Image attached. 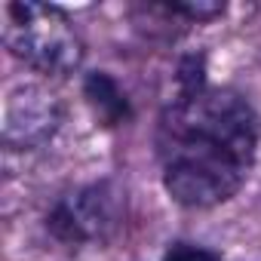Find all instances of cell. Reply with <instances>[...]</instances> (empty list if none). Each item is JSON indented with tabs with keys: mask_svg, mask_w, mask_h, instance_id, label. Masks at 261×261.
I'll return each instance as SVG.
<instances>
[{
	"mask_svg": "<svg viewBox=\"0 0 261 261\" xmlns=\"http://www.w3.org/2000/svg\"><path fill=\"white\" fill-rule=\"evenodd\" d=\"M255 145L258 126L243 95L209 86L178 95L157 133L163 185L181 206H218L243 188Z\"/></svg>",
	"mask_w": 261,
	"mask_h": 261,
	"instance_id": "1",
	"label": "cell"
},
{
	"mask_svg": "<svg viewBox=\"0 0 261 261\" xmlns=\"http://www.w3.org/2000/svg\"><path fill=\"white\" fill-rule=\"evenodd\" d=\"M7 49L40 74L65 77L83 62V40L74 22L46 4L16 0L4 10Z\"/></svg>",
	"mask_w": 261,
	"mask_h": 261,
	"instance_id": "2",
	"label": "cell"
},
{
	"mask_svg": "<svg viewBox=\"0 0 261 261\" xmlns=\"http://www.w3.org/2000/svg\"><path fill=\"white\" fill-rule=\"evenodd\" d=\"M120 218H123L120 194L108 181H101L62 197L53 206L46 227L53 230L56 240L68 246H89V243H105L120 227Z\"/></svg>",
	"mask_w": 261,
	"mask_h": 261,
	"instance_id": "3",
	"label": "cell"
},
{
	"mask_svg": "<svg viewBox=\"0 0 261 261\" xmlns=\"http://www.w3.org/2000/svg\"><path fill=\"white\" fill-rule=\"evenodd\" d=\"M62 120V108L56 95H49L40 86H19L7 101L4 117V139L7 145H43Z\"/></svg>",
	"mask_w": 261,
	"mask_h": 261,
	"instance_id": "4",
	"label": "cell"
},
{
	"mask_svg": "<svg viewBox=\"0 0 261 261\" xmlns=\"http://www.w3.org/2000/svg\"><path fill=\"white\" fill-rule=\"evenodd\" d=\"M83 95L92 108V114L105 123V126H120L123 120H129V101L123 95V89L101 71L89 74L83 83Z\"/></svg>",
	"mask_w": 261,
	"mask_h": 261,
	"instance_id": "5",
	"label": "cell"
},
{
	"mask_svg": "<svg viewBox=\"0 0 261 261\" xmlns=\"http://www.w3.org/2000/svg\"><path fill=\"white\" fill-rule=\"evenodd\" d=\"M166 261H218V258L209 249H200V246H191V243H175L166 252Z\"/></svg>",
	"mask_w": 261,
	"mask_h": 261,
	"instance_id": "6",
	"label": "cell"
}]
</instances>
